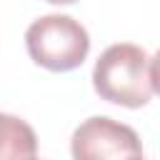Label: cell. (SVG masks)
Masks as SVG:
<instances>
[{
	"label": "cell",
	"instance_id": "cell-2",
	"mask_svg": "<svg viewBox=\"0 0 160 160\" xmlns=\"http://www.w3.org/2000/svg\"><path fill=\"white\" fill-rule=\"evenodd\" d=\"M25 45L30 58L40 68L52 72H68L80 68L88 58L90 35L70 15H42L28 28Z\"/></svg>",
	"mask_w": 160,
	"mask_h": 160
},
{
	"label": "cell",
	"instance_id": "cell-4",
	"mask_svg": "<svg viewBox=\"0 0 160 160\" xmlns=\"http://www.w3.org/2000/svg\"><path fill=\"white\" fill-rule=\"evenodd\" d=\"M35 130L18 115L0 112V160H30L35 158Z\"/></svg>",
	"mask_w": 160,
	"mask_h": 160
},
{
	"label": "cell",
	"instance_id": "cell-5",
	"mask_svg": "<svg viewBox=\"0 0 160 160\" xmlns=\"http://www.w3.org/2000/svg\"><path fill=\"white\" fill-rule=\"evenodd\" d=\"M48 2H52V5H70V2H75V0H48Z\"/></svg>",
	"mask_w": 160,
	"mask_h": 160
},
{
	"label": "cell",
	"instance_id": "cell-1",
	"mask_svg": "<svg viewBox=\"0 0 160 160\" xmlns=\"http://www.w3.org/2000/svg\"><path fill=\"white\" fill-rule=\"evenodd\" d=\"M95 92L122 108H142L158 90V62L140 45H110L92 68Z\"/></svg>",
	"mask_w": 160,
	"mask_h": 160
},
{
	"label": "cell",
	"instance_id": "cell-3",
	"mask_svg": "<svg viewBox=\"0 0 160 160\" xmlns=\"http://www.w3.org/2000/svg\"><path fill=\"white\" fill-rule=\"evenodd\" d=\"M70 152L72 160H128L142 155V142L130 125L95 115L75 128Z\"/></svg>",
	"mask_w": 160,
	"mask_h": 160
},
{
	"label": "cell",
	"instance_id": "cell-6",
	"mask_svg": "<svg viewBox=\"0 0 160 160\" xmlns=\"http://www.w3.org/2000/svg\"><path fill=\"white\" fill-rule=\"evenodd\" d=\"M128 160H142V155H135V158H128Z\"/></svg>",
	"mask_w": 160,
	"mask_h": 160
},
{
	"label": "cell",
	"instance_id": "cell-7",
	"mask_svg": "<svg viewBox=\"0 0 160 160\" xmlns=\"http://www.w3.org/2000/svg\"><path fill=\"white\" fill-rule=\"evenodd\" d=\"M30 160H35V158H30Z\"/></svg>",
	"mask_w": 160,
	"mask_h": 160
}]
</instances>
